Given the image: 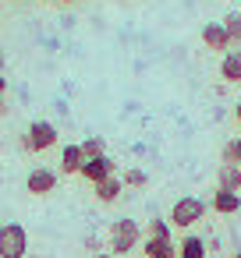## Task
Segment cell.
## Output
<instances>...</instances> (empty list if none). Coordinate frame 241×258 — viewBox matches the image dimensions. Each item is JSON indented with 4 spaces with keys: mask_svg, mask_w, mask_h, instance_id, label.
<instances>
[{
    "mask_svg": "<svg viewBox=\"0 0 241 258\" xmlns=\"http://www.w3.org/2000/svg\"><path fill=\"white\" fill-rule=\"evenodd\" d=\"M213 209L220 212V216H234L237 209H241V195L237 191H213Z\"/></svg>",
    "mask_w": 241,
    "mask_h": 258,
    "instance_id": "cell-13",
    "label": "cell"
},
{
    "mask_svg": "<svg viewBox=\"0 0 241 258\" xmlns=\"http://www.w3.org/2000/svg\"><path fill=\"white\" fill-rule=\"evenodd\" d=\"M25 191L29 195H50V191H57V173L54 170H46V166H36L29 177H25Z\"/></svg>",
    "mask_w": 241,
    "mask_h": 258,
    "instance_id": "cell-6",
    "label": "cell"
},
{
    "mask_svg": "<svg viewBox=\"0 0 241 258\" xmlns=\"http://www.w3.org/2000/svg\"><path fill=\"white\" fill-rule=\"evenodd\" d=\"M206 212H209V205H206L202 198L184 195V198H177L174 209H170V226H177V230H191L195 223L206 219Z\"/></svg>",
    "mask_w": 241,
    "mask_h": 258,
    "instance_id": "cell-2",
    "label": "cell"
},
{
    "mask_svg": "<svg viewBox=\"0 0 241 258\" xmlns=\"http://www.w3.org/2000/svg\"><path fill=\"white\" fill-rule=\"evenodd\" d=\"M82 166H85V152H82V142L75 145H64L61 149V173H82Z\"/></svg>",
    "mask_w": 241,
    "mask_h": 258,
    "instance_id": "cell-8",
    "label": "cell"
},
{
    "mask_svg": "<svg viewBox=\"0 0 241 258\" xmlns=\"http://www.w3.org/2000/svg\"><path fill=\"white\" fill-rule=\"evenodd\" d=\"M121 180H124V187H146V180H149V177H146V170L131 166V170H124V177H121Z\"/></svg>",
    "mask_w": 241,
    "mask_h": 258,
    "instance_id": "cell-19",
    "label": "cell"
},
{
    "mask_svg": "<svg viewBox=\"0 0 241 258\" xmlns=\"http://www.w3.org/2000/svg\"><path fill=\"white\" fill-rule=\"evenodd\" d=\"M92 258H117L114 251H100V254H92Z\"/></svg>",
    "mask_w": 241,
    "mask_h": 258,
    "instance_id": "cell-21",
    "label": "cell"
},
{
    "mask_svg": "<svg viewBox=\"0 0 241 258\" xmlns=\"http://www.w3.org/2000/svg\"><path fill=\"white\" fill-rule=\"evenodd\" d=\"M220 258H227V254H220Z\"/></svg>",
    "mask_w": 241,
    "mask_h": 258,
    "instance_id": "cell-27",
    "label": "cell"
},
{
    "mask_svg": "<svg viewBox=\"0 0 241 258\" xmlns=\"http://www.w3.org/2000/svg\"><path fill=\"white\" fill-rule=\"evenodd\" d=\"M0 113H8V106H4V96H0Z\"/></svg>",
    "mask_w": 241,
    "mask_h": 258,
    "instance_id": "cell-24",
    "label": "cell"
},
{
    "mask_svg": "<svg viewBox=\"0 0 241 258\" xmlns=\"http://www.w3.org/2000/svg\"><path fill=\"white\" fill-rule=\"evenodd\" d=\"M107 244H110L114 254H131L135 247H142V226L135 219H114Z\"/></svg>",
    "mask_w": 241,
    "mask_h": 258,
    "instance_id": "cell-1",
    "label": "cell"
},
{
    "mask_svg": "<svg viewBox=\"0 0 241 258\" xmlns=\"http://www.w3.org/2000/svg\"><path fill=\"white\" fill-rule=\"evenodd\" d=\"M57 138H61V131L50 120H32L25 127V135H22V149L25 152H46V149L57 145Z\"/></svg>",
    "mask_w": 241,
    "mask_h": 258,
    "instance_id": "cell-3",
    "label": "cell"
},
{
    "mask_svg": "<svg viewBox=\"0 0 241 258\" xmlns=\"http://www.w3.org/2000/svg\"><path fill=\"white\" fill-rule=\"evenodd\" d=\"M206 254H209V244L199 233H184V240L177 244V258H206Z\"/></svg>",
    "mask_w": 241,
    "mask_h": 258,
    "instance_id": "cell-11",
    "label": "cell"
},
{
    "mask_svg": "<svg viewBox=\"0 0 241 258\" xmlns=\"http://www.w3.org/2000/svg\"><path fill=\"white\" fill-rule=\"evenodd\" d=\"M4 92H8V78H4V75H0V96H4Z\"/></svg>",
    "mask_w": 241,
    "mask_h": 258,
    "instance_id": "cell-22",
    "label": "cell"
},
{
    "mask_svg": "<svg viewBox=\"0 0 241 258\" xmlns=\"http://www.w3.org/2000/svg\"><path fill=\"white\" fill-rule=\"evenodd\" d=\"M85 251H89V254H100V251H103V247H100V237L89 233V237H85Z\"/></svg>",
    "mask_w": 241,
    "mask_h": 258,
    "instance_id": "cell-20",
    "label": "cell"
},
{
    "mask_svg": "<svg viewBox=\"0 0 241 258\" xmlns=\"http://www.w3.org/2000/svg\"><path fill=\"white\" fill-rule=\"evenodd\" d=\"M216 187H220V191H241V166L220 163V170H216Z\"/></svg>",
    "mask_w": 241,
    "mask_h": 258,
    "instance_id": "cell-10",
    "label": "cell"
},
{
    "mask_svg": "<svg viewBox=\"0 0 241 258\" xmlns=\"http://www.w3.org/2000/svg\"><path fill=\"white\" fill-rule=\"evenodd\" d=\"M96 187V198L103 202V205H110V202H117L121 198V191H124V180L114 173V177H107V180H100V184H92Z\"/></svg>",
    "mask_w": 241,
    "mask_h": 258,
    "instance_id": "cell-12",
    "label": "cell"
},
{
    "mask_svg": "<svg viewBox=\"0 0 241 258\" xmlns=\"http://www.w3.org/2000/svg\"><path fill=\"white\" fill-rule=\"evenodd\" d=\"M202 43H206L209 50H216V53H220V50L227 53V50H230V36H227L223 22H206V25H202Z\"/></svg>",
    "mask_w": 241,
    "mask_h": 258,
    "instance_id": "cell-7",
    "label": "cell"
},
{
    "mask_svg": "<svg viewBox=\"0 0 241 258\" xmlns=\"http://www.w3.org/2000/svg\"><path fill=\"white\" fill-rule=\"evenodd\" d=\"M57 4H75V0H57Z\"/></svg>",
    "mask_w": 241,
    "mask_h": 258,
    "instance_id": "cell-25",
    "label": "cell"
},
{
    "mask_svg": "<svg viewBox=\"0 0 241 258\" xmlns=\"http://www.w3.org/2000/svg\"><path fill=\"white\" fill-rule=\"evenodd\" d=\"M142 251H146V258H177L174 240H160V237H146Z\"/></svg>",
    "mask_w": 241,
    "mask_h": 258,
    "instance_id": "cell-14",
    "label": "cell"
},
{
    "mask_svg": "<svg viewBox=\"0 0 241 258\" xmlns=\"http://www.w3.org/2000/svg\"><path fill=\"white\" fill-rule=\"evenodd\" d=\"M146 237L170 240V219H149V226H146Z\"/></svg>",
    "mask_w": 241,
    "mask_h": 258,
    "instance_id": "cell-15",
    "label": "cell"
},
{
    "mask_svg": "<svg viewBox=\"0 0 241 258\" xmlns=\"http://www.w3.org/2000/svg\"><path fill=\"white\" fill-rule=\"evenodd\" d=\"M234 117H237V127H241V103L234 106Z\"/></svg>",
    "mask_w": 241,
    "mask_h": 258,
    "instance_id": "cell-23",
    "label": "cell"
},
{
    "mask_svg": "<svg viewBox=\"0 0 241 258\" xmlns=\"http://www.w3.org/2000/svg\"><path fill=\"white\" fill-rule=\"evenodd\" d=\"M223 163L241 166V135H237V138H230V142H223Z\"/></svg>",
    "mask_w": 241,
    "mask_h": 258,
    "instance_id": "cell-17",
    "label": "cell"
},
{
    "mask_svg": "<svg viewBox=\"0 0 241 258\" xmlns=\"http://www.w3.org/2000/svg\"><path fill=\"white\" fill-rule=\"evenodd\" d=\"M29 254V233L22 223L0 226V258H25Z\"/></svg>",
    "mask_w": 241,
    "mask_h": 258,
    "instance_id": "cell-4",
    "label": "cell"
},
{
    "mask_svg": "<svg viewBox=\"0 0 241 258\" xmlns=\"http://www.w3.org/2000/svg\"><path fill=\"white\" fill-rule=\"evenodd\" d=\"M82 152H85V159H92V156H103V152H107V145H103V138H100V135H92V138H85V142H82Z\"/></svg>",
    "mask_w": 241,
    "mask_h": 258,
    "instance_id": "cell-18",
    "label": "cell"
},
{
    "mask_svg": "<svg viewBox=\"0 0 241 258\" xmlns=\"http://www.w3.org/2000/svg\"><path fill=\"white\" fill-rule=\"evenodd\" d=\"M114 159L103 152V156H92V159H85V166H82V173L78 177H85L89 184H100V180H107V177H114Z\"/></svg>",
    "mask_w": 241,
    "mask_h": 258,
    "instance_id": "cell-5",
    "label": "cell"
},
{
    "mask_svg": "<svg viewBox=\"0 0 241 258\" xmlns=\"http://www.w3.org/2000/svg\"><path fill=\"white\" fill-rule=\"evenodd\" d=\"M223 29H227L230 43H241V11H230V15L223 18Z\"/></svg>",
    "mask_w": 241,
    "mask_h": 258,
    "instance_id": "cell-16",
    "label": "cell"
},
{
    "mask_svg": "<svg viewBox=\"0 0 241 258\" xmlns=\"http://www.w3.org/2000/svg\"><path fill=\"white\" fill-rule=\"evenodd\" d=\"M220 78L230 85H241V50H227L220 60Z\"/></svg>",
    "mask_w": 241,
    "mask_h": 258,
    "instance_id": "cell-9",
    "label": "cell"
},
{
    "mask_svg": "<svg viewBox=\"0 0 241 258\" xmlns=\"http://www.w3.org/2000/svg\"><path fill=\"white\" fill-rule=\"evenodd\" d=\"M230 258H241V251H234V254H230Z\"/></svg>",
    "mask_w": 241,
    "mask_h": 258,
    "instance_id": "cell-26",
    "label": "cell"
}]
</instances>
